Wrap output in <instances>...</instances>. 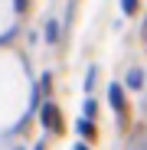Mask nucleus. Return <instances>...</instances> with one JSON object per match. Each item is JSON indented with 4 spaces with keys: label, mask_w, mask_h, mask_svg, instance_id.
Masks as SVG:
<instances>
[{
    "label": "nucleus",
    "mask_w": 147,
    "mask_h": 150,
    "mask_svg": "<svg viewBox=\"0 0 147 150\" xmlns=\"http://www.w3.org/2000/svg\"><path fill=\"white\" fill-rule=\"evenodd\" d=\"M108 95H111V105L121 111V108H124V95H121V85H111L108 88Z\"/></svg>",
    "instance_id": "f257e3e1"
},
{
    "label": "nucleus",
    "mask_w": 147,
    "mask_h": 150,
    "mask_svg": "<svg viewBox=\"0 0 147 150\" xmlns=\"http://www.w3.org/2000/svg\"><path fill=\"white\" fill-rule=\"evenodd\" d=\"M56 117H59V114H56V108H53V105H46V108H43V124H46V127H53Z\"/></svg>",
    "instance_id": "f03ea898"
},
{
    "label": "nucleus",
    "mask_w": 147,
    "mask_h": 150,
    "mask_svg": "<svg viewBox=\"0 0 147 150\" xmlns=\"http://www.w3.org/2000/svg\"><path fill=\"white\" fill-rule=\"evenodd\" d=\"M141 82H144V75H141L137 69H134V72H128V85H131V88H141Z\"/></svg>",
    "instance_id": "7ed1b4c3"
},
{
    "label": "nucleus",
    "mask_w": 147,
    "mask_h": 150,
    "mask_svg": "<svg viewBox=\"0 0 147 150\" xmlns=\"http://www.w3.org/2000/svg\"><path fill=\"white\" fill-rule=\"evenodd\" d=\"M56 36H59V30H56V23H49V26H46V39H49V42H56Z\"/></svg>",
    "instance_id": "20e7f679"
},
{
    "label": "nucleus",
    "mask_w": 147,
    "mask_h": 150,
    "mask_svg": "<svg viewBox=\"0 0 147 150\" xmlns=\"http://www.w3.org/2000/svg\"><path fill=\"white\" fill-rule=\"evenodd\" d=\"M121 7H124V13H134V7H137V0H121Z\"/></svg>",
    "instance_id": "39448f33"
},
{
    "label": "nucleus",
    "mask_w": 147,
    "mask_h": 150,
    "mask_svg": "<svg viewBox=\"0 0 147 150\" xmlns=\"http://www.w3.org/2000/svg\"><path fill=\"white\" fill-rule=\"evenodd\" d=\"M13 7H16V13H23V7H26V0H13Z\"/></svg>",
    "instance_id": "423d86ee"
},
{
    "label": "nucleus",
    "mask_w": 147,
    "mask_h": 150,
    "mask_svg": "<svg viewBox=\"0 0 147 150\" xmlns=\"http://www.w3.org/2000/svg\"><path fill=\"white\" fill-rule=\"evenodd\" d=\"M144 36H147V26H144Z\"/></svg>",
    "instance_id": "0eeeda50"
}]
</instances>
